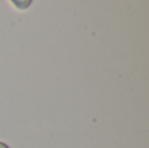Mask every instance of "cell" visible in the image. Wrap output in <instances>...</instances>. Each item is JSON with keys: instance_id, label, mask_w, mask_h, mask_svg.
I'll use <instances>...</instances> for the list:
<instances>
[{"instance_id": "6da1fadb", "label": "cell", "mask_w": 149, "mask_h": 148, "mask_svg": "<svg viewBox=\"0 0 149 148\" xmlns=\"http://www.w3.org/2000/svg\"><path fill=\"white\" fill-rule=\"evenodd\" d=\"M9 1L18 9H26V8H29L33 0H9Z\"/></svg>"}, {"instance_id": "7a4b0ae2", "label": "cell", "mask_w": 149, "mask_h": 148, "mask_svg": "<svg viewBox=\"0 0 149 148\" xmlns=\"http://www.w3.org/2000/svg\"><path fill=\"white\" fill-rule=\"evenodd\" d=\"M0 148H9V147H8L5 143H3V142H0Z\"/></svg>"}]
</instances>
